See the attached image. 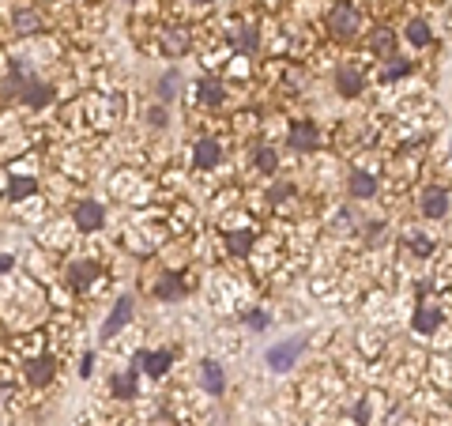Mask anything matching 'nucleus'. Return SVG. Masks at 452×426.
Wrapping results in <instances>:
<instances>
[{
	"label": "nucleus",
	"mask_w": 452,
	"mask_h": 426,
	"mask_svg": "<svg viewBox=\"0 0 452 426\" xmlns=\"http://www.w3.org/2000/svg\"><path fill=\"white\" fill-rule=\"evenodd\" d=\"M200 381H204V389H207L211 396H219V392L226 389V374H222V366H219V362H211V358L200 366Z\"/></svg>",
	"instance_id": "12"
},
{
	"label": "nucleus",
	"mask_w": 452,
	"mask_h": 426,
	"mask_svg": "<svg viewBox=\"0 0 452 426\" xmlns=\"http://www.w3.org/2000/svg\"><path fill=\"white\" fill-rule=\"evenodd\" d=\"M407 42H411V46H426V42H430V26L422 23V19H411V23H407Z\"/></svg>",
	"instance_id": "20"
},
{
	"label": "nucleus",
	"mask_w": 452,
	"mask_h": 426,
	"mask_svg": "<svg viewBox=\"0 0 452 426\" xmlns=\"http://www.w3.org/2000/svg\"><path fill=\"white\" fill-rule=\"evenodd\" d=\"M336 87H339L347 98H354L358 91H362V72H358V64H343V69L336 72Z\"/></svg>",
	"instance_id": "10"
},
{
	"label": "nucleus",
	"mask_w": 452,
	"mask_h": 426,
	"mask_svg": "<svg viewBox=\"0 0 452 426\" xmlns=\"http://www.w3.org/2000/svg\"><path fill=\"white\" fill-rule=\"evenodd\" d=\"M196 4H211V0H196Z\"/></svg>",
	"instance_id": "32"
},
{
	"label": "nucleus",
	"mask_w": 452,
	"mask_h": 426,
	"mask_svg": "<svg viewBox=\"0 0 452 426\" xmlns=\"http://www.w3.org/2000/svg\"><path fill=\"white\" fill-rule=\"evenodd\" d=\"M347 193L358 196V201H366V196L377 193V178L374 174H362V170H354V174L347 178Z\"/></svg>",
	"instance_id": "13"
},
{
	"label": "nucleus",
	"mask_w": 452,
	"mask_h": 426,
	"mask_svg": "<svg viewBox=\"0 0 452 426\" xmlns=\"http://www.w3.org/2000/svg\"><path fill=\"white\" fill-rule=\"evenodd\" d=\"M305 351V340L294 336V340H283V343H275V348L268 351V366L272 370H290L298 362V355Z\"/></svg>",
	"instance_id": "2"
},
{
	"label": "nucleus",
	"mask_w": 452,
	"mask_h": 426,
	"mask_svg": "<svg viewBox=\"0 0 452 426\" xmlns=\"http://www.w3.org/2000/svg\"><path fill=\"white\" fill-rule=\"evenodd\" d=\"M136 362H143V370H148L151 377H163L170 370V362H174V355H170V351H140Z\"/></svg>",
	"instance_id": "8"
},
{
	"label": "nucleus",
	"mask_w": 452,
	"mask_h": 426,
	"mask_svg": "<svg viewBox=\"0 0 452 426\" xmlns=\"http://www.w3.org/2000/svg\"><path fill=\"white\" fill-rule=\"evenodd\" d=\"M178 83H181V76H178V72L163 76V79H158V98H163V102H170V98L178 95Z\"/></svg>",
	"instance_id": "24"
},
{
	"label": "nucleus",
	"mask_w": 452,
	"mask_h": 426,
	"mask_svg": "<svg viewBox=\"0 0 452 426\" xmlns=\"http://www.w3.org/2000/svg\"><path fill=\"white\" fill-rule=\"evenodd\" d=\"M106 223L102 215V204L98 201H83V204H76V230H98V226Z\"/></svg>",
	"instance_id": "5"
},
{
	"label": "nucleus",
	"mask_w": 452,
	"mask_h": 426,
	"mask_svg": "<svg viewBox=\"0 0 452 426\" xmlns=\"http://www.w3.org/2000/svg\"><path fill=\"white\" fill-rule=\"evenodd\" d=\"M328 31L336 38H354L358 34V8L354 4H336L328 16Z\"/></svg>",
	"instance_id": "1"
},
{
	"label": "nucleus",
	"mask_w": 452,
	"mask_h": 426,
	"mask_svg": "<svg viewBox=\"0 0 452 426\" xmlns=\"http://www.w3.org/2000/svg\"><path fill=\"white\" fill-rule=\"evenodd\" d=\"M252 163H257L264 174H275V166H279V158H275V151L272 148H257L252 151Z\"/></svg>",
	"instance_id": "23"
},
{
	"label": "nucleus",
	"mask_w": 452,
	"mask_h": 426,
	"mask_svg": "<svg viewBox=\"0 0 452 426\" xmlns=\"http://www.w3.org/2000/svg\"><path fill=\"white\" fill-rule=\"evenodd\" d=\"M11 23H16V34H38V31H42V16H38L31 4H16Z\"/></svg>",
	"instance_id": "6"
},
{
	"label": "nucleus",
	"mask_w": 452,
	"mask_h": 426,
	"mask_svg": "<svg viewBox=\"0 0 452 426\" xmlns=\"http://www.w3.org/2000/svg\"><path fill=\"white\" fill-rule=\"evenodd\" d=\"M317 143H321V132H317V125H309V121H302V125H294L287 132V148L290 151H317Z\"/></svg>",
	"instance_id": "3"
},
{
	"label": "nucleus",
	"mask_w": 452,
	"mask_h": 426,
	"mask_svg": "<svg viewBox=\"0 0 452 426\" xmlns=\"http://www.w3.org/2000/svg\"><path fill=\"white\" fill-rule=\"evenodd\" d=\"M422 215H430V219L448 215V189H430L422 196Z\"/></svg>",
	"instance_id": "11"
},
{
	"label": "nucleus",
	"mask_w": 452,
	"mask_h": 426,
	"mask_svg": "<svg viewBox=\"0 0 452 426\" xmlns=\"http://www.w3.org/2000/svg\"><path fill=\"white\" fill-rule=\"evenodd\" d=\"M369 46H374V53H392V31H384V26L374 31V42Z\"/></svg>",
	"instance_id": "25"
},
{
	"label": "nucleus",
	"mask_w": 452,
	"mask_h": 426,
	"mask_svg": "<svg viewBox=\"0 0 452 426\" xmlns=\"http://www.w3.org/2000/svg\"><path fill=\"white\" fill-rule=\"evenodd\" d=\"M155 295H158V298H181V295H185V283H181L178 275H166L163 283L155 287Z\"/></svg>",
	"instance_id": "19"
},
{
	"label": "nucleus",
	"mask_w": 452,
	"mask_h": 426,
	"mask_svg": "<svg viewBox=\"0 0 452 426\" xmlns=\"http://www.w3.org/2000/svg\"><path fill=\"white\" fill-rule=\"evenodd\" d=\"M415 253L426 257V253H433V242H430V238H415Z\"/></svg>",
	"instance_id": "26"
},
{
	"label": "nucleus",
	"mask_w": 452,
	"mask_h": 426,
	"mask_svg": "<svg viewBox=\"0 0 452 426\" xmlns=\"http://www.w3.org/2000/svg\"><path fill=\"white\" fill-rule=\"evenodd\" d=\"M11 83H16V91H19V95L26 98V102H31V106H46L49 102V87L42 83V79H34V76H16V79H11Z\"/></svg>",
	"instance_id": "4"
},
{
	"label": "nucleus",
	"mask_w": 452,
	"mask_h": 426,
	"mask_svg": "<svg viewBox=\"0 0 452 426\" xmlns=\"http://www.w3.org/2000/svg\"><path fill=\"white\" fill-rule=\"evenodd\" d=\"M38 189L34 185V178H11V185H8V196L11 201H23V196H31Z\"/></svg>",
	"instance_id": "22"
},
{
	"label": "nucleus",
	"mask_w": 452,
	"mask_h": 426,
	"mask_svg": "<svg viewBox=\"0 0 452 426\" xmlns=\"http://www.w3.org/2000/svg\"><path fill=\"white\" fill-rule=\"evenodd\" d=\"M415 332L418 336H426V332H433L437 325H441V310H437V305H418V313H415Z\"/></svg>",
	"instance_id": "14"
},
{
	"label": "nucleus",
	"mask_w": 452,
	"mask_h": 426,
	"mask_svg": "<svg viewBox=\"0 0 452 426\" xmlns=\"http://www.w3.org/2000/svg\"><path fill=\"white\" fill-rule=\"evenodd\" d=\"M249 325L252 328H264V325H268V317H264V313H249Z\"/></svg>",
	"instance_id": "28"
},
{
	"label": "nucleus",
	"mask_w": 452,
	"mask_h": 426,
	"mask_svg": "<svg viewBox=\"0 0 452 426\" xmlns=\"http://www.w3.org/2000/svg\"><path fill=\"white\" fill-rule=\"evenodd\" d=\"M192 158H196V166H215L219 158H222V148H219V140H211V136H204V140H196V148H192Z\"/></svg>",
	"instance_id": "9"
},
{
	"label": "nucleus",
	"mask_w": 452,
	"mask_h": 426,
	"mask_svg": "<svg viewBox=\"0 0 452 426\" xmlns=\"http://www.w3.org/2000/svg\"><path fill=\"white\" fill-rule=\"evenodd\" d=\"M113 396H121V400L136 396V370H128V374H117L113 377Z\"/></svg>",
	"instance_id": "17"
},
{
	"label": "nucleus",
	"mask_w": 452,
	"mask_h": 426,
	"mask_svg": "<svg viewBox=\"0 0 452 426\" xmlns=\"http://www.w3.org/2000/svg\"><path fill=\"white\" fill-rule=\"evenodd\" d=\"M351 415H354L358 422H366V419H369V407H366V400H362V404H354V407H351Z\"/></svg>",
	"instance_id": "27"
},
{
	"label": "nucleus",
	"mask_w": 452,
	"mask_h": 426,
	"mask_svg": "<svg viewBox=\"0 0 452 426\" xmlns=\"http://www.w3.org/2000/svg\"><path fill=\"white\" fill-rule=\"evenodd\" d=\"M148 117H151V125H163V121H166V113H163V110H151Z\"/></svg>",
	"instance_id": "30"
},
{
	"label": "nucleus",
	"mask_w": 452,
	"mask_h": 426,
	"mask_svg": "<svg viewBox=\"0 0 452 426\" xmlns=\"http://www.w3.org/2000/svg\"><path fill=\"white\" fill-rule=\"evenodd\" d=\"M8 268H11V260H8V257H0V272H8Z\"/></svg>",
	"instance_id": "31"
},
{
	"label": "nucleus",
	"mask_w": 452,
	"mask_h": 426,
	"mask_svg": "<svg viewBox=\"0 0 452 426\" xmlns=\"http://www.w3.org/2000/svg\"><path fill=\"white\" fill-rule=\"evenodd\" d=\"M249 245H252V234H249V230H234V234H226V249L237 253V257H242V253H249Z\"/></svg>",
	"instance_id": "21"
},
{
	"label": "nucleus",
	"mask_w": 452,
	"mask_h": 426,
	"mask_svg": "<svg viewBox=\"0 0 452 426\" xmlns=\"http://www.w3.org/2000/svg\"><path fill=\"white\" fill-rule=\"evenodd\" d=\"M91 279H95V264L79 260V264H72V268H68V283L72 287H87Z\"/></svg>",
	"instance_id": "16"
},
{
	"label": "nucleus",
	"mask_w": 452,
	"mask_h": 426,
	"mask_svg": "<svg viewBox=\"0 0 452 426\" xmlns=\"http://www.w3.org/2000/svg\"><path fill=\"white\" fill-rule=\"evenodd\" d=\"M26 377H31L34 385H46L53 377V358H34V362L26 366Z\"/></svg>",
	"instance_id": "15"
},
{
	"label": "nucleus",
	"mask_w": 452,
	"mask_h": 426,
	"mask_svg": "<svg viewBox=\"0 0 452 426\" xmlns=\"http://www.w3.org/2000/svg\"><path fill=\"white\" fill-rule=\"evenodd\" d=\"M196 95H200V102H207V106H219V102H222V87H219V79H204V83L196 87Z\"/></svg>",
	"instance_id": "18"
},
{
	"label": "nucleus",
	"mask_w": 452,
	"mask_h": 426,
	"mask_svg": "<svg viewBox=\"0 0 452 426\" xmlns=\"http://www.w3.org/2000/svg\"><path fill=\"white\" fill-rule=\"evenodd\" d=\"M128 321H132V298H121V302L113 305V313L106 317V325H102V336H117V332H121Z\"/></svg>",
	"instance_id": "7"
},
{
	"label": "nucleus",
	"mask_w": 452,
	"mask_h": 426,
	"mask_svg": "<svg viewBox=\"0 0 452 426\" xmlns=\"http://www.w3.org/2000/svg\"><path fill=\"white\" fill-rule=\"evenodd\" d=\"M411 69V64H404V61H392V69H389V76H404Z\"/></svg>",
	"instance_id": "29"
}]
</instances>
